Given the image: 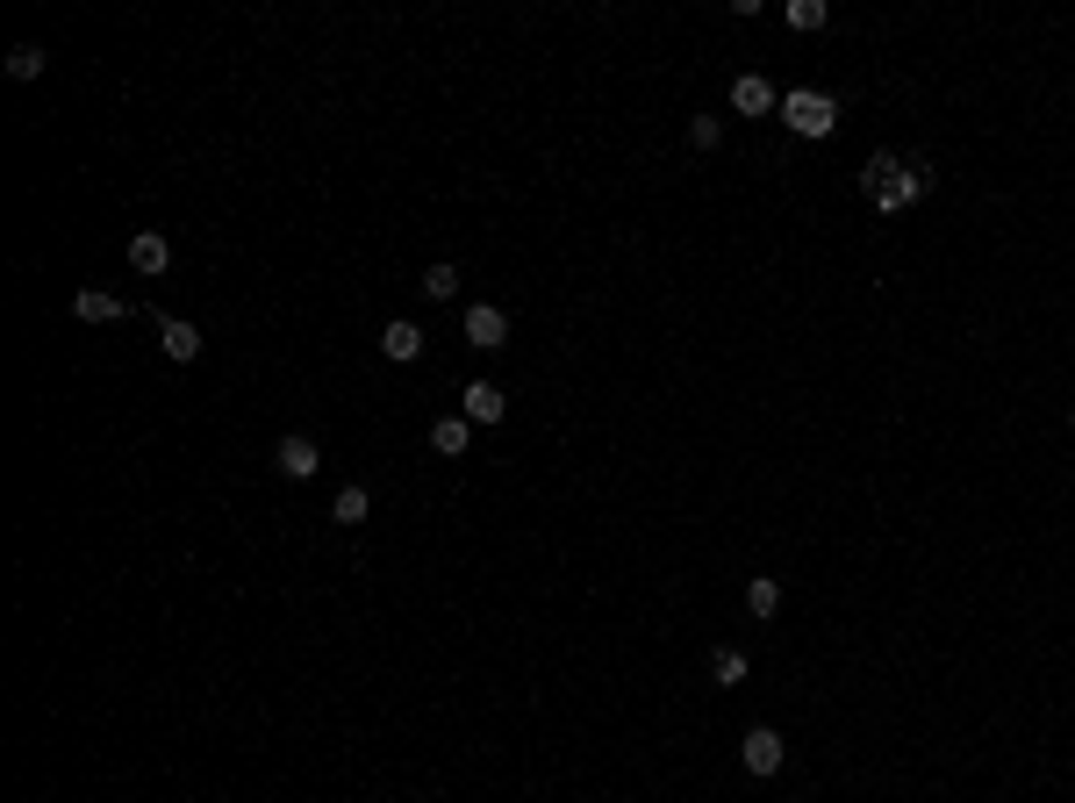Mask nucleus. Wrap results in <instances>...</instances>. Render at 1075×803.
Masks as SVG:
<instances>
[{
  "label": "nucleus",
  "mask_w": 1075,
  "mask_h": 803,
  "mask_svg": "<svg viewBox=\"0 0 1075 803\" xmlns=\"http://www.w3.org/2000/svg\"><path fill=\"white\" fill-rule=\"evenodd\" d=\"M896 172H904L896 158H889V151H875V158H868V172H860V187H868V194H882L889 180H896Z\"/></svg>",
  "instance_id": "obj_18"
},
{
  "label": "nucleus",
  "mask_w": 1075,
  "mask_h": 803,
  "mask_svg": "<svg viewBox=\"0 0 1075 803\" xmlns=\"http://www.w3.org/2000/svg\"><path fill=\"white\" fill-rule=\"evenodd\" d=\"M688 137H696V151H717V137H724V122H717V115H696V122H688Z\"/></svg>",
  "instance_id": "obj_20"
},
{
  "label": "nucleus",
  "mask_w": 1075,
  "mask_h": 803,
  "mask_svg": "<svg viewBox=\"0 0 1075 803\" xmlns=\"http://www.w3.org/2000/svg\"><path fill=\"white\" fill-rule=\"evenodd\" d=\"M366 516H374V496H366L358 480H352V488H338V502H330V524L352 531V524H366Z\"/></svg>",
  "instance_id": "obj_13"
},
{
  "label": "nucleus",
  "mask_w": 1075,
  "mask_h": 803,
  "mask_svg": "<svg viewBox=\"0 0 1075 803\" xmlns=\"http://www.w3.org/2000/svg\"><path fill=\"white\" fill-rule=\"evenodd\" d=\"M466 445H474V424H466V416H438V424H430V452H444V460H460Z\"/></svg>",
  "instance_id": "obj_11"
},
{
  "label": "nucleus",
  "mask_w": 1075,
  "mask_h": 803,
  "mask_svg": "<svg viewBox=\"0 0 1075 803\" xmlns=\"http://www.w3.org/2000/svg\"><path fill=\"white\" fill-rule=\"evenodd\" d=\"M158 344H166L172 366H194V360H201V330L180 324V316H166V324H158Z\"/></svg>",
  "instance_id": "obj_6"
},
{
  "label": "nucleus",
  "mask_w": 1075,
  "mask_h": 803,
  "mask_svg": "<svg viewBox=\"0 0 1075 803\" xmlns=\"http://www.w3.org/2000/svg\"><path fill=\"white\" fill-rule=\"evenodd\" d=\"M273 466H280L288 480H316L323 452H316V438H302V430H294V438H280V445H273Z\"/></svg>",
  "instance_id": "obj_3"
},
{
  "label": "nucleus",
  "mask_w": 1075,
  "mask_h": 803,
  "mask_svg": "<svg viewBox=\"0 0 1075 803\" xmlns=\"http://www.w3.org/2000/svg\"><path fill=\"white\" fill-rule=\"evenodd\" d=\"M72 316H80V324H122V302L101 294V288H80L72 294Z\"/></svg>",
  "instance_id": "obj_9"
},
{
  "label": "nucleus",
  "mask_w": 1075,
  "mask_h": 803,
  "mask_svg": "<svg viewBox=\"0 0 1075 803\" xmlns=\"http://www.w3.org/2000/svg\"><path fill=\"white\" fill-rule=\"evenodd\" d=\"M424 294H430V302H452V294H460V266H452V258L424 266Z\"/></svg>",
  "instance_id": "obj_16"
},
{
  "label": "nucleus",
  "mask_w": 1075,
  "mask_h": 803,
  "mask_svg": "<svg viewBox=\"0 0 1075 803\" xmlns=\"http://www.w3.org/2000/svg\"><path fill=\"white\" fill-rule=\"evenodd\" d=\"M782 115H789V130H796V137H824V130L839 122V108L824 101V94H810V86H796V94L782 101Z\"/></svg>",
  "instance_id": "obj_1"
},
{
  "label": "nucleus",
  "mask_w": 1075,
  "mask_h": 803,
  "mask_svg": "<svg viewBox=\"0 0 1075 803\" xmlns=\"http://www.w3.org/2000/svg\"><path fill=\"white\" fill-rule=\"evenodd\" d=\"M460 402H466V424H502V388L496 380H474Z\"/></svg>",
  "instance_id": "obj_10"
},
{
  "label": "nucleus",
  "mask_w": 1075,
  "mask_h": 803,
  "mask_svg": "<svg viewBox=\"0 0 1075 803\" xmlns=\"http://www.w3.org/2000/svg\"><path fill=\"white\" fill-rule=\"evenodd\" d=\"M738 753H746L753 775H782V761H789V746H782V732H774V725H753V732L738 739Z\"/></svg>",
  "instance_id": "obj_2"
},
{
  "label": "nucleus",
  "mask_w": 1075,
  "mask_h": 803,
  "mask_svg": "<svg viewBox=\"0 0 1075 803\" xmlns=\"http://www.w3.org/2000/svg\"><path fill=\"white\" fill-rule=\"evenodd\" d=\"M130 266H137L144 280H166L172 273V244L158 238V230H137V238H130Z\"/></svg>",
  "instance_id": "obj_5"
},
{
  "label": "nucleus",
  "mask_w": 1075,
  "mask_h": 803,
  "mask_svg": "<svg viewBox=\"0 0 1075 803\" xmlns=\"http://www.w3.org/2000/svg\"><path fill=\"white\" fill-rule=\"evenodd\" d=\"M1068 424H1075V410H1068Z\"/></svg>",
  "instance_id": "obj_21"
},
{
  "label": "nucleus",
  "mask_w": 1075,
  "mask_h": 803,
  "mask_svg": "<svg viewBox=\"0 0 1075 803\" xmlns=\"http://www.w3.org/2000/svg\"><path fill=\"white\" fill-rule=\"evenodd\" d=\"M925 194V166H911V172H896V180H889L882 194H875V208H889V216H904L911 202H918Z\"/></svg>",
  "instance_id": "obj_8"
},
{
  "label": "nucleus",
  "mask_w": 1075,
  "mask_h": 803,
  "mask_svg": "<svg viewBox=\"0 0 1075 803\" xmlns=\"http://www.w3.org/2000/svg\"><path fill=\"white\" fill-rule=\"evenodd\" d=\"M466 344H474V352H502V344H510V316H502V308H466Z\"/></svg>",
  "instance_id": "obj_4"
},
{
  "label": "nucleus",
  "mask_w": 1075,
  "mask_h": 803,
  "mask_svg": "<svg viewBox=\"0 0 1075 803\" xmlns=\"http://www.w3.org/2000/svg\"><path fill=\"white\" fill-rule=\"evenodd\" d=\"M44 65H51L44 44H15V51H8V80H44Z\"/></svg>",
  "instance_id": "obj_14"
},
{
  "label": "nucleus",
  "mask_w": 1075,
  "mask_h": 803,
  "mask_svg": "<svg viewBox=\"0 0 1075 803\" xmlns=\"http://www.w3.org/2000/svg\"><path fill=\"white\" fill-rule=\"evenodd\" d=\"M789 29H824V0H789Z\"/></svg>",
  "instance_id": "obj_19"
},
{
  "label": "nucleus",
  "mask_w": 1075,
  "mask_h": 803,
  "mask_svg": "<svg viewBox=\"0 0 1075 803\" xmlns=\"http://www.w3.org/2000/svg\"><path fill=\"white\" fill-rule=\"evenodd\" d=\"M710 674H717L724 689H732V682H746V653H738V646H717V653H710Z\"/></svg>",
  "instance_id": "obj_17"
},
{
  "label": "nucleus",
  "mask_w": 1075,
  "mask_h": 803,
  "mask_svg": "<svg viewBox=\"0 0 1075 803\" xmlns=\"http://www.w3.org/2000/svg\"><path fill=\"white\" fill-rule=\"evenodd\" d=\"M746 610L753 617H774V610H782V582H774V574H753V582H746Z\"/></svg>",
  "instance_id": "obj_15"
},
{
  "label": "nucleus",
  "mask_w": 1075,
  "mask_h": 803,
  "mask_svg": "<svg viewBox=\"0 0 1075 803\" xmlns=\"http://www.w3.org/2000/svg\"><path fill=\"white\" fill-rule=\"evenodd\" d=\"M380 352H388L394 366H410V360H424V330L410 324V316H394L388 330H380Z\"/></svg>",
  "instance_id": "obj_7"
},
{
  "label": "nucleus",
  "mask_w": 1075,
  "mask_h": 803,
  "mask_svg": "<svg viewBox=\"0 0 1075 803\" xmlns=\"http://www.w3.org/2000/svg\"><path fill=\"white\" fill-rule=\"evenodd\" d=\"M732 108H738V115H774L782 101H774V86H768V80H753V72H746V80L732 86Z\"/></svg>",
  "instance_id": "obj_12"
}]
</instances>
